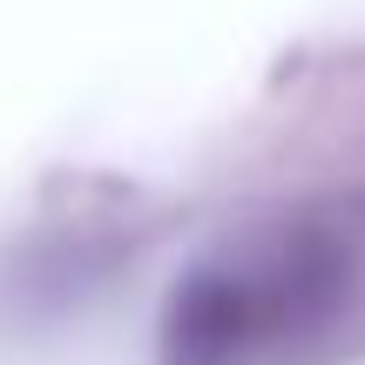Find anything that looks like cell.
Wrapping results in <instances>:
<instances>
[{"mask_svg": "<svg viewBox=\"0 0 365 365\" xmlns=\"http://www.w3.org/2000/svg\"><path fill=\"white\" fill-rule=\"evenodd\" d=\"M345 304L352 244L325 223H291L182 277L163 318V365H264L331 331Z\"/></svg>", "mask_w": 365, "mask_h": 365, "instance_id": "6da1fadb", "label": "cell"}]
</instances>
